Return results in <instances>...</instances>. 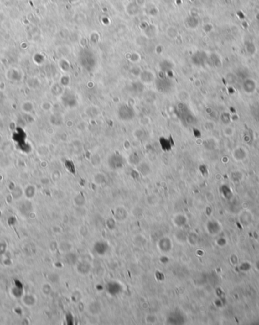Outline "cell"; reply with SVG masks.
Instances as JSON below:
<instances>
[{"label": "cell", "mask_w": 259, "mask_h": 325, "mask_svg": "<svg viewBox=\"0 0 259 325\" xmlns=\"http://www.w3.org/2000/svg\"><path fill=\"white\" fill-rule=\"evenodd\" d=\"M129 162L133 165H137L140 163V157L137 152H133L129 156Z\"/></svg>", "instance_id": "obj_10"}, {"label": "cell", "mask_w": 259, "mask_h": 325, "mask_svg": "<svg viewBox=\"0 0 259 325\" xmlns=\"http://www.w3.org/2000/svg\"><path fill=\"white\" fill-rule=\"evenodd\" d=\"M159 143H160L161 147L164 151L165 152H169L171 151L172 147H173V140L170 138V139H167L165 137H161L159 139Z\"/></svg>", "instance_id": "obj_4"}, {"label": "cell", "mask_w": 259, "mask_h": 325, "mask_svg": "<svg viewBox=\"0 0 259 325\" xmlns=\"http://www.w3.org/2000/svg\"><path fill=\"white\" fill-rule=\"evenodd\" d=\"M86 114L90 117H96L99 115V110L96 107H90L86 109Z\"/></svg>", "instance_id": "obj_12"}, {"label": "cell", "mask_w": 259, "mask_h": 325, "mask_svg": "<svg viewBox=\"0 0 259 325\" xmlns=\"http://www.w3.org/2000/svg\"><path fill=\"white\" fill-rule=\"evenodd\" d=\"M173 247V244H172L171 239L168 237L164 238L161 239L158 243V248L160 249L159 250L163 252H170L171 250V248Z\"/></svg>", "instance_id": "obj_3"}, {"label": "cell", "mask_w": 259, "mask_h": 325, "mask_svg": "<svg viewBox=\"0 0 259 325\" xmlns=\"http://www.w3.org/2000/svg\"><path fill=\"white\" fill-rule=\"evenodd\" d=\"M177 98H178V99L181 102H185L189 99V96L185 91H180L179 92L178 96H177Z\"/></svg>", "instance_id": "obj_13"}, {"label": "cell", "mask_w": 259, "mask_h": 325, "mask_svg": "<svg viewBox=\"0 0 259 325\" xmlns=\"http://www.w3.org/2000/svg\"><path fill=\"white\" fill-rule=\"evenodd\" d=\"M74 202L76 203L77 206H78V207H81L85 205V203H86V199H85V197H83L82 194L79 193L77 197H74Z\"/></svg>", "instance_id": "obj_11"}, {"label": "cell", "mask_w": 259, "mask_h": 325, "mask_svg": "<svg viewBox=\"0 0 259 325\" xmlns=\"http://www.w3.org/2000/svg\"><path fill=\"white\" fill-rule=\"evenodd\" d=\"M149 122L150 119L148 117H143L140 119V124L142 125H147L148 124H149Z\"/></svg>", "instance_id": "obj_17"}, {"label": "cell", "mask_w": 259, "mask_h": 325, "mask_svg": "<svg viewBox=\"0 0 259 325\" xmlns=\"http://www.w3.org/2000/svg\"><path fill=\"white\" fill-rule=\"evenodd\" d=\"M86 127H87V124H86V123L83 121L79 122L78 124H77V128H78L79 130H81V131H82V130H86Z\"/></svg>", "instance_id": "obj_16"}, {"label": "cell", "mask_w": 259, "mask_h": 325, "mask_svg": "<svg viewBox=\"0 0 259 325\" xmlns=\"http://www.w3.org/2000/svg\"><path fill=\"white\" fill-rule=\"evenodd\" d=\"M115 215L116 220L119 221H123L126 220L127 217V212L124 207L119 206L115 209Z\"/></svg>", "instance_id": "obj_5"}, {"label": "cell", "mask_w": 259, "mask_h": 325, "mask_svg": "<svg viewBox=\"0 0 259 325\" xmlns=\"http://www.w3.org/2000/svg\"><path fill=\"white\" fill-rule=\"evenodd\" d=\"M117 116L121 121H130L135 118L136 112L133 106L124 104L121 105L117 109Z\"/></svg>", "instance_id": "obj_1"}, {"label": "cell", "mask_w": 259, "mask_h": 325, "mask_svg": "<svg viewBox=\"0 0 259 325\" xmlns=\"http://www.w3.org/2000/svg\"><path fill=\"white\" fill-rule=\"evenodd\" d=\"M124 147L125 149H126L127 150L128 149L130 148V143L129 141H127V140L125 141V142L124 143Z\"/></svg>", "instance_id": "obj_18"}, {"label": "cell", "mask_w": 259, "mask_h": 325, "mask_svg": "<svg viewBox=\"0 0 259 325\" xmlns=\"http://www.w3.org/2000/svg\"><path fill=\"white\" fill-rule=\"evenodd\" d=\"M100 303L97 302H93L90 303V305L89 306V311L93 315H96L99 314L101 311V307H100Z\"/></svg>", "instance_id": "obj_8"}, {"label": "cell", "mask_w": 259, "mask_h": 325, "mask_svg": "<svg viewBox=\"0 0 259 325\" xmlns=\"http://www.w3.org/2000/svg\"><path fill=\"white\" fill-rule=\"evenodd\" d=\"M133 134H134L135 137L137 138V139H142L144 136V132L143 130H141V129H137V130H135Z\"/></svg>", "instance_id": "obj_15"}, {"label": "cell", "mask_w": 259, "mask_h": 325, "mask_svg": "<svg viewBox=\"0 0 259 325\" xmlns=\"http://www.w3.org/2000/svg\"><path fill=\"white\" fill-rule=\"evenodd\" d=\"M137 170H138L139 174L143 176H146L150 171L149 166L146 163L144 162L139 163V165H137Z\"/></svg>", "instance_id": "obj_6"}, {"label": "cell", "mask_w": 259, "mask_h": 325, "mask_svg": "<svg viewBox=\"0 0 259 325\" xmlns=\"http://www.w3.org/2000/svg\"><path fill=\"white\" fill-rule=\"evenodd\" d=\"M91 162L93 165L100 164V157L97 155H93L91 157Z\"/></svg>", "instance_id": "obj_14"}, {"label": "cell", "mask_w": 259, "mask_h": 325, "mask_svg": "<svg viewBox=\"0 0 259 325\" xmlns=\"http://www.w3.org/2000/svg\"><path fill=\"white\" fill-rule=\"evenodd\" d=\"M108 166L114 170L120 169L124 165V161L122 156L119 154H113L108 158Z\"/></svg>", "instance_id": "obj_2"}, {"label": "cell", "mask_w": 259, "mask_h": 325, "mask_svg": "<svg viewBox=\"0 0 259 325\" xmlns=\"http://www.w3.org/2000/svg\"><path fill=\"white\" fill-rule=\"evenodd\" d=\"M77 270H78L79 273H80V275H86L90 272V265L86 262L79 263L78 266H77Z\"/></svg>", "instance_id": "obj_7"}, {"label": "cell", "mask_w": 259, "mask_h": 325, "mask_svg": "<svg viewBox=\"0 0 259 325\" xmlns=\"http://www.w3.org/2000/svg\"><path fill=\"white\" fill-rule=\"evenodd\" d=\"M93 180H94V182L96 183V184H99V185H102V184H103V183H106V176H105L102 173L96 174L93 177Z\"/></svg>", "instance_id": "obj_9"}]
</instances>
